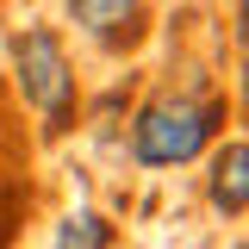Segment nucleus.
Listing matches in <instances>:
<instances>
[{
	"instance_id": "obj_1",
	"label": "nucleus",
	"mask_w": 249,
	"mask_h": 249,
	"mask_svg": "<svg viewBox=\"0 0 249 249\" xmlns=\"http://www.w3.org/2000/svg\"><path fill=\"white\" fill-rule=\"evenodd\" d=\"M224 124V106L218 100H187V93H162L150 100L137 124H131V156L143 168H175V162H193Z\"/></svg>"
},
{
	"instance_id": "obj_2",
	"label": "nucleus",
	"mask_w": 249,
	"mask_h": 249,
	"mask_svg": "<svg viewBox=\"0 0 249 249\" xmlns=\"http://www.w3.org/2000/svg\"><path fill=\"white\" fill-rule=\"evenodd\" d=\"M13 81L25 93V106L44 119V131L75 124V69H69V50L50 25H25L13 37Z\"/></svg>"
},
{
	"instance_id": "obj_3",
	"label": "nucleus",
	"mask_w": 249,
	"mask_h": 249,
	"mask_svg": "<svg viewBox=\"0 0 249 249\" xmlns=\"http://www.w3.org/2000/svg\"><path fill=\"white\" fill-rule=\"evenodd\" d=\"M206 199H212L224 218H243V206H249V143H243V137H231V143L212 156Z\"/></svg>"
},
{
	"instance_id": "obj_4",
	"label": "nucleus",
	"mask_w": 249,
	"mask_h": 249,
	"mask_svg": "<svg viewBox=\"0 0 249 249\" xmlns=\"http://www.w3.org/2000/svg\"><path fill=\"white\" fill-rule=\"evenodd\" d=\"M69 13L100 44H131L137 25H143V0H69Z\"/></svg>"
},
{
	"instance_id": "obj_5",
	"label": "nucleus",
	"mask_w": 249,
	"mask_h": 249,
	"mask_svg": "<svg viewBox=\"0 0 249 249\" xmlns=\"http://www.w3.org/2000/svg\"><path fill=\"white\" fill-rule=\"evenodd\" d=\"M56 249H112V224L100 212H69L56 224Z\"/></svg>"
}]
</instances>
